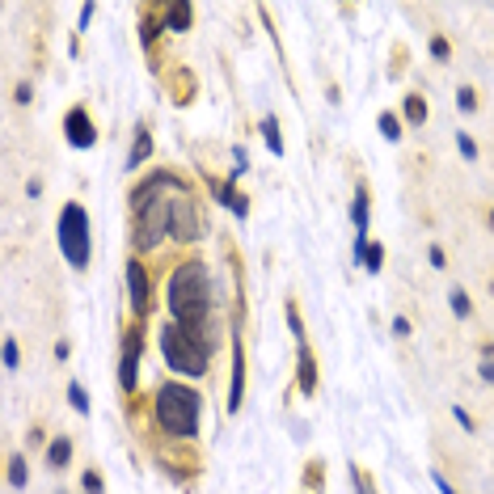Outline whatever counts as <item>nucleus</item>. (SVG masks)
Here are the masks:
<instances>
[{"mask_svg":"<svg viewBox=\"0 0 494 494\" xmlns=\"http://www.w3.org/2000/svg\"><path fill=\"white\" fill-rule=\"evenodd\" d=\"M169 313H173V326H182L194 342L203 338V347L211 351V279H207V266L203 262H182L173 275H169Z\"/></svg>","mask_w":494,"mask_h":494,"instance_id":"obj_1","label":"nucleus"},{"mask_svg":"<svg viewBox=\"0 0 494 494\" xmlns=\"http://www.w3.org/2000/svg\"><path fill=\"white\" fill-rule=\"evenodd\" d=\"M156 423L165 427V436H178V440H194L199 436V414H203V397L178 381L161 385L156 389Z\"/></svg>","mask_w":494,"mask_h":494,"instance_id":"obj_2","label":"nucleus"},{"mask_svg":"<svg viewBox=\"0 0 494 494\" xmlns=\"http://www.w3.org/2000/svg\"><path fill=\"white\" fill-rule=\"evenodd\" d=\"M161 355L165 368H173L178 376H203L207 372V347H199L182 326H161Z\"/></svg>","mask_w":494,"mask_h":494,"instance_id":"obj_3","label":"nucleus"},{"mask_svg":"<svg viewBox=\"0 0 494 494\" xmlns=\"http://www.w3.org/2000/svg\"><path fill=\"white\" fill-rule=\"evenodd\" d=\"M59 249H63V262L85 271L89 266V211L80 203H63L59 211Z\"/></svg>","mask_w":494,"mask_h":494,"instance_id":"obj_4","label":"nucleus"},{"mask_svg":"<svg viewBox=\"0 0 494 494\" xmlns=\"http://www.w3.org/2000/svg\"><path fill=\"white\" fill-rule=\"evenodd\" d=\"M169 220H173V237H178V241H199V237H203V211H199V203L190 199L186 186L173 194V203H169Z\"/></svg>","mask_w":494,"mask_h":494,"instance_id":"obj_5","label":"nucleus"},{"mask_svg":"<svg viewBox=\"0 0 494 494\" xmlns=\"http://www.w3.org/2000/svg\"><path fill=\"white\" fill-rule=\"evenodd\" d=\"M63 135H68L72 148H93V144H97V131H93L85 106H72V110L63 114Z\"/></svg>","mask_w":494,"mask_h":494,"instance_id":"obj_6","label":"nucleus"},{"mask_svg":"<svg viewBox=\"0 0 494 494\" xmlns=\"http://www.w3.org/2000/svg\"><path fill=\"white\" fill-rule=\"evenodd\" d=\"M118 385H123V393H135V385H140V330H127L123 364H118Z\"/></svg>","mask_w":494,"mask_h":494,"instance_id":"obj_7","label":"nucleus"},{"mask_svg":"<svg viewBox=\"0 0 494 494\" xmlns=\"http://www.w3.org/2000/svg\"><path fill=\"white\" fill-rule=\"evenodd\" d=\"M241 397H245V347L241 338L233 334V381H228V414L241 410Z\"/></svg>","mask_w":494,"mask_h":494,"instance_id":"obj_8","label":"nucleus"},{"mask_svg":"<svg viewBox=\"0 0 494 494\" xmlns=\"http://www.w3.org/2000/svg\"><path fill=\"white\" fill-rule=\"evenodd\" d=\"M127 296H131V309L135 313H148V271H144V262H127Z\"/></svg>","mask_w":494,"mask_h":494,"instance_id":"obj_9","label":"nucleus"},{"mask_svg":"<svg viewBox=\"0 0 494 494\" xmlns=\"http://www.w3.org/2000/svg\"><path fill=\"white\" fill-rule=\"evenodd\" d=\"M296 385L300 393H317V364H313V351H309V338H296Z\"/></svg>","mask_w":494,"mask_h":494,"instance_id":"obj_10","label":"nucleus"},{"mask_svg":"<svg viewBox=\"0 0 494 494\" xmlns=\"http://www.w3.org/2000/svg\"><path fill=\"white\" fill-rule=\"evenodd\" d=\"M351 220H355V237H368V220H372V194H368V186L355 190V199H351Z\"/></svg>","mask_w":494,"mask_h":494,"instance_id":"obj_11","label":"nucleus"},{"mask_svg":"<svg viewBox=\"0 0 494 494\" xmlns=\"http://www.w3.org/2000/svg\"><path fill=\"white\" fill-rule=\"evenodd\" d=\"M216 199H220V203H224V207H228L237 220H245V216H249V203H245V194H241L233 182H228V186H216Z\"/></svg>","mask_w":494,"mask_h":494,"instance_id":"obj_12","label":"nucleus"},{"mask_svg":"<svg viewBox=\"0 0 494 494\" xmlns=\"http://www.w3.org/2000/svg\"><path fill=\"white\" fill-rule=\"evenodd\" d=\"M190 17H194V8H190L186 0L165 4V25H169V30H190Z\"/></svg>","mask_w":494,"mask_h":494,"instance_id":"obj_13","label":"nucleus"},{"mask_svg":"<svg viewBox=\"0 0 494 494\" xmlns=\"http://www.w3.org/2000/svg\"><path fill=\"white\" fill-rule=\"evenodd\" d=\"M72 461V440L68 436H55L51 448H47V469H63Z\"/></svg>","mask_w":494,"mask_h":494,"instance_id":"obj_14","label":"nucleus"},{"mask_svg":"<svg viewBox=\"0 0 494 494\" xmlns=\"http://www.w3.org/2000/svg\"><path fill=\"white\" fill-rule=\"evenodd\" d=\"M152 156V135H148V127H140L135 131V144H131V156H127V165L135 169V165H144Z\"/></svg>","mask_w":494,"mask_h":494,"instance_id":"obj_15","label":"nucleus"},{"mask_svg":"<svg viewBox=\"0 0 494 494\" xmlns=\"http://www.w3.org/2000/svg\"><path fill=\"white\" fill-rule=\"evenodd\" d=\"M262 135H266V148H271L275 156H283V135H279V118H275V114L262 118Z\"/></svg>","mask_w":494,"mask_h":494,"instance_id":"obj_16","label":"nucleus"},{"mask_svg":"<svg viewBox=\"0 0 494 494\" xmlns=\"http://www.w3.org/2000/svg\"><path fill=\"white\" fill-rule=\"evenodd\" d=\"M25 482H30V474H25V457H8V486L13 490H25Z\"/></svg>","mask_w":494,"mask_h":494,"instance_id":"obj_17","label":"nucleus"},{"mask_svg":"<svg viewBox=\"0 0 494 494\" xmlns=\"http://www.w3.org/2000/svg\"><path fill=\"white\" fill-rule=\"evenodd\" d=\"M406 118H410V127H423V123H427V101H423L419 93L406 97Z\"/></svg>","mask_w":494,"mask_h":494,"instance_id":"obj_18","label":"nucleus"},{"mask_svg":"<svg viewBox=\"0 0 494 494\" xmlns=\"http://www.w3.org/2000/svg\"><path fill=\"white\" fill-rule=\"evenodd\" d=\"M381 262H385V249H381V245L372 241V245L364 249V258H359V266H364L368 275H376V271H381Z\"/></svg>","mask_w":494,"mask_h":494,"instance_id":"obj_19","label":"nucleus"},{"mask_svg":"<svg viewBox=\"0 0 494 494\" xmlns=\"http://www.w3.org/2000/svg\"><path fill=\"white\" fill-rule=\"evenodd\" d=\"M448 300H452V313H457L461 321L474 313V304H469V292H465V288H452V292H448Z\"/></svg>","mask_w":494,"mask_h":494,"instance_id":"obj_20","label":"nucleus"},{"mask_svg":"<svg viewBox=\"0 0 494 494\" xmlns=\"http://www.w3.org/2000/svg\"><path fill=\"white\" fill-rule=\"evenodd\" d=\"M381 135H385V140H393V144L402 140V123H397V114H389V110L381 114Z\"/></svg>","mask_w":494,"mask_h":494,"instance_id":"obj_21","label":"nucleus"},{"mask_svg":"<svg viewBox=\"0 0 494 494\" xmlns=\"http://www.w3.org/2000/svg\"><path fill=\"white\" fill-rule=\"evenodd\" d=\"M68 402H72V410H76V414H89V397H85V389H80L76 381L68 385Z\"/></svg>","mask_w":494,"mask_h":494,"instance_id":"obj_22","label":"nucleus"},{"mask_svg":"<svg viewBox=\"0 0 494 494\" xmlns=\"http://www.w3.org/2000/svg\"><path fill=\"white\" fill-rule=\"evenodd\" d=\"M351 486H355V494H376V490H372V482L364 478V469H359V465H351Z\"/></svg>","mask_w":494,"mask_h":494,"instance_id":"obj_23","label":"nucleus"},{"mask_svg":"<svg viewBox=\"0 0 494 494\" xmlns=\"http://www.w3.org/2000/svg\"><path fill=\"white\" fill-rule=\"evenodd\" d=\"M431 55L448 63V59H452V47H448V38H440V34H431Z\"/></svg>","mask_w":494,"mask_h":494,"instance_id":"obj_24","label":"nucleus"},{"mask_svg":"<svg viewBox=\"0 0 494 494\" xmlns=\"http://www.w3.org/2000/svg\"><path fill=\"white\" fill-rule=\"evenodd\" d=\"M457 106H461V110H465V114H474V110H478V93H474V89H469V85H465V89H461V93H457Z\"/></svg>","mask_w":494,"mask_h":494,"instance_id":"obj_25","label":"nucleus"},{"mask_svg":"<svg viewBox=\"0 0 494 494\" xmlns=\"http://www.w3.org/2000/svg\"><path fill=\"white\" fill-rule=\"evenodd\" d=\"M457 148H461V156H465V161H478V144H474L465 131H457Z\"/></svg>","mask_w":494,"mask_h":494,"instance_id":"obj_26","label":"nucleus"},{"mask_svg":"<svg viewBox=\"0 0 494 494\" xmlns=\"http://www.w3.org/2000/svg\"><path fill=\"white\" fill-rule=\"evenodd\" d=\"M17 359H21V355H17V342H13V338H4V368L13 372V368H17Z\"/></svg>","mask_w":494,"mask_h":494,"instance_id":"obj_27","label":"nucleus"},{"mask_svg":"<svg viewBox=\"0 0 494 494\" xmlns=\"http://www.w3.org/2000/svg\"><path fill=\"white\" fill-rule=\"evenodd\" d=\"M427 258H431V266H436V271H444V266H448V258H444V249H440V245H431V249H427Z\"/></svg>","mask_w":494,"mask_h":494,"instance_id":"obj_28","label":"nucleus"},{"mask_svg":"<svg viewBox=\"0 0 494 494\" xmlns=\"http://www.w3.org/2000/svg\"><path fill=\"white\" fill-rule=\"evenodd\" d=\"M452 419H457L465 431H474V419H469V410H465V406H452Z\"/></svg>","mask_w":494,"mask_h":494,"instance_id":"obj_29","label":"nucleus"},{"mask_svg":"<svg viewBox=\"0 0 494 494\" xmlns=\"http://www.w3.org/2000/svg\"><path fill=\"white\" fill-rule=\"evenodd\" d=\"M431 482H436V490H440V494H457L452 486H448V478H444L440 469H431Z\"/></svg>","mask_w":494,"mask_h":494,"instance_id":"obj_30","label":"nucleus"},{"mask_svg":"<svg viewBox=\"0 0 494 494\" xmlns=\"http://www.w3.org/2000/svg\"><path fill=\"white\" fill-rule=\"evenodd\" d=\"M80 482H85V490H97V494H101V478H97L93 469H85V478H80Z\"/></svg>","mask_w":494,"mask_h":494,"instance_id":"obj_31","label":"nucleus"},{"mask_svg":"<svg viewBox=\"0 0 494 494\" xmlns=\"http://www.w3.org/2000/svg\"><path fill=\"white\" fill-rule=\"evenodd\" d=\"M140 38H144V47H152V38H156V21H144V30H140Z\"/></svg>","mask_w":494,"mask_h":494,"instance_id":"obj_32","label":"nucleus"},{"mask_svg":"<svg viewBox=\"0 0 494 494\" xmlns=\"http://www.w3.org/2000/svg\"><path fill=\"white\" fill-rule=\"evenodd\" d=\"M393 334H397V338H410V321H406V317H393Z\"/></svg>","mask_w":494,"mask_h":494,"instance_id":"obj_33","label":"nucleus"},{"mask_svg":"<svg viewBox=\"0 0 494 494\" xmlns=\"http://www.w3.org/2000/svg\"><path fill=\"white\" fill-rule=\"evenodd\" d=\"M30 97H34V93H30V85H17V97H13V101H21V106H30Z\"/></svg>","mask_w":494,"mask_h":494,"instance_id":"obj_34","label":"nucleus"},{"mask_svg":"<svg viewBox=\"0 0 494 494\" xmlns=\"http://www.w3.org/2000/svg\"><path fill=\"white\" fill-rule=\"evenodd\" d=\"M482 381H486V385H494V359H486V364H482Z\"/></svg>","mask_w":494,"mask_h":494,"instance_id":"obj_35","label":"nucleus"},{"mask_svg":"<svg viewBox=\"0 0 494 494\" xmlns=\"http://www.w3.org/2000/svg\"><path fill=\"white\" fill-rule=\"evenodd\" d=\"M490 228H494V207H490Z\"/></svg>","mask_w":494,"mask_h":494,"instance_id":"obj_36","label":"nucleus"},{"mask_svg":"<svg viewBox=\"0 0 494 494\" xmlns=\"http://www.w3.org/2000/svg\"><path fill=\"white\" fill-rule=\"evenodd\" d=\"M85 494H97V490H85Z\"/></svg>","mask_w":494,"mask_h":494,"instance_id":"obj_37","label":"nucleus"}]
</instances>
